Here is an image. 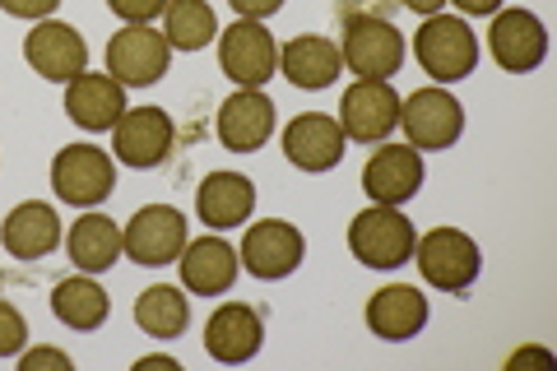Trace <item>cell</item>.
<instances>
[{"label":"cell","instance_id":"1","mask_svg":"<svg viewBox=\"0 0 557 371\" xmlns=\"http://www.w3.org/2000/svg\"><path fill=\"white\" fill-rule=\"evenodd\" d=\"M413 61L432 84H460L479 70V38L460 14H428L413 33Z\"/></svg>","mask_w":557,"mask_h":371},{"label":"cell","instance_id":"2","mask_svg":"<svg viewBox=\"0 0 557 371\" xmlns=\"http://www.w3.org/2000/svg\"><path fill=\"white\" fill-rule=\"evenodd\" d=\"M413 264L437 293H469L483 274V251L460 227H432L413 242Z\"/></svg>","mask_w":557,"mask_h":371},{"label":"cell","instance_id":"3","mask_svg":"<svg viewBox=\"0 0 557 371\" xmlns=\"http://www.w3.org/2000/svg\"><path fill=\"white\" fill-rule=\"evenodd\" d=\"M413 242H418L413 223L395 205H372L348 223V251L368 270H399V264H409Z\"/></svg>","mask_w":557,"mask_h":371},{"label":"cell","instance_id":"4","mask_svg":"<svg viewBox=\"0 0 557 371\" xmlns=\"http://www.w3.org/2000/svg\"><path fill=\"white\" fill-rule=\"evenodd\" d=\"M399 126L418 153H446L465 135V108L456 94H446V84H428L399 102Z\"/></svg>","mask_w":557,"mask_h":371},{"label":"cell","instance_id":"5","mask_svg":"<svg viewBox=\"0 0 557 371\" xmlns=\"http://www.w3.org/2000/svg\"><path fill=\"white\" fill-rule=\"evenodd\" d=\"M51 190L61 205L94 209L116 190V163L108 149L98 145H65L51 158Z\"/></svg>","mask_w":557,"mask_h":371},{"label":"cell","instance_id":"6","mask_svg":"<svg viewBox=\"0 0 557 371\" xmlns=\"http://www.w3.org/2000/svg\"><path fill=\"white\" fill-rule=\"evenodd\" d=\"M339 57L358 79H391L405 65V33L381 14H354L344 24Z\"/></svg>","mask_w":557,"mask_h":371},{"label":"cell","instance_id":"7","mask_svg":"<svg viewBox=\"0 0 557 371\" xmlns=\"http://www.w3.org/2000/svg\"><path fill=\"white\" fill-rule=\"evenodd\" d=\"M172 42L153 24H126L112 33L108 42V75L121 88H149L168 75Z\"/></svg>","mask_w":557,"mask_h":371},{"label":"cell","instance_id":"8","mask_svg":"<svg viewBox=\"0 0 557 371\" xmlns=\"http://www.w3.org/2000/svg\"><path fill=\"white\" fill-rule=\"evenodd\" d=\"M399 98L391 79H358L339 98V126L354 145H386V135L399 126Z\"/></svg>","mask_w":557,"mask_h":371},{"label":"cell","instance_id":"9","mask_svg":"<svg viewBox=\"0 0 557 371\" xmlns=\"http://www.w3.org/2000/svg\"><path fill=\"white\" fill-rule=\"evenodd\" d=\"M219 70L237 88H265L274 79V70H278L274 33L260 20L228 24V28H223V38H219Z\"/></svg>","mask_w":557,"mask_h":371},{"label":"cell","instance_id":"10","mask_svg":"<svg viewBox=\"0 0 557 371\" xmlns=\"http://www.w3.org/2000/svg\"><path fill=\"white\" fill-rule=\"evenodd\" d=\"M186 214L172 205H145L135 209V219L121 227V251H126L135 264L145 270H159V264H172L186 246Z\"/></svg>","mask_w":557,"mask_h":371},{"label":"cell","instance_id":"11","mask_svg":"<svg viewBox=\"0 0 557 371\" xmlns=\"http://www.w3.org/2000/svg\"><path fill=\"white\" fill-rule=\"evenodd\" d=\"M302 256H307V237L284 219L251 223L247 237H242V251H237V260L247 264V274H256L260 284H278V279H288L302 264Z\"/></svg>","mask_w":557,"mask_h":371},{"label":"cell","instance_id":"12","mask_svg":"<svg viewBox=\"0 0 557 371\" xmlns=\"http://www.w3.org/2000/svg\"><path fill=\"white\" fill-rule=\"evenodd\" d=\"M487 51L507 75H530L548 57V28L534 10H497L487 28Z\"/></svg>","mask_w":557,"mask_h":371},{"label":"cell","instance_id":"13","mask_svg":"<svg viewBox=\"0 0 557 371\" xmlns=\"http://www.w3.org/2000/svg\"><path fill=\"white\" fill-rule=\"evenodd\" d=\"M172 139H177V126H172V116L163 108H126L112 126V153H116V163L149 172L168 163Z\"/></svg>","mask_w":557,"mask_h":371},{"label":"cell","instance_id":"14","mask_svg":"<svg viewBox=\"0 0 557 371\" xmlns=\"http://www.w3.org/2000/svg\"><path fill=\"white\" fill-rule=\"evenodd\" d=\"M24 61L51 84H70L75 75L89 70V42L79 38L75 24L42 20V24H33V33L24 38Z\"/></svg>","mask_w":557,"mask_h":371},{"label":"cell","instance_id":"15","mask_svg":"<svg viewBox=\"0 0 557 371\" xmlns=\"http://www.w3.org/2000/svg\"><path fill=\"white\" fill-rule=\"evenodd\" d=\"M423 153H418L413 145H381L368 168H362V190H368L372 205H409L418 190H423Z\"/></svg>","mask_w":557,"mask_h":371},{"label":"cell","instance_id":"16","mask_svg":"<svg viewBox=\"0 0 557 371\" xmlns=\"http://www.w3.org/2000/svg\"><path fill=\"white\" fill-rule=\"evenodd\" d=\"M344 153H348V139H344V126L335 116H325V112H302V116H293L288 121V131H284V158L298 172H330V168H339L344 163Z\"/></svg>","mask_w":557,"mask_h":371},{"label":"cell","instance_id":"17","mask_svg":"<svg viewBox=\"0 0 557 371\" xmlns=\"http://www.w3.org/2000/svg\"><path fill=\"white\" fill-rule=\"evenodd\" d=\"M260 344H265V321H260V311L247 302H223L205 321V353L223 367L251 362L260 353Z\"/></svg>","mask_w":557,"mask_h":371},{"label":"cell","instance_id":"18","mask_svg":"<svg viewBox=\"0 0 557 371\" xmlns=\"http://www.w3.org/2000/svg\"><path fill=\"white\" fill-rule=\"evenodd\" d=\"M214 135L233 153H256L265 145L274 135V102L265 98V88H237L233 98H223L214 116Z\"/></svg>","mask_w":557,"mask_h":371},{"label":"cell","instance_id":"19","mask_svg":"<svg viewBox=\"0 0 557 371\" xmlns=\"http://www.w3.org/2000/svg\"><path fill=\"white\" fill-rule=\"evenodd\" d=\"M177 270H182V288L186 293H196V297H223V293L237 284L242 260H237V251H233L228 242L209 233V237H196V242L182 246Z\"/></svg>","mask_w":557,"mask_h":371},{"label":"cell","instance_id":"20","mask_svg":"<svg viewBox=\"0 0 557 371\" xmlns=\"http://www.w3.org/2000/svg\"><path fill=\"white\" fill-rule=\"evenodd\" d=\"M121 112H126V88H121L112 75H94V70H84L65 84V116L75 121L79 131H112Z\"/></svg>","mask_w":557,"mask_h":371},{"label":"cell","instance_id":"21","mask_svg":"<svg viewBox=\"0 0 557 371\" xmlns=\"http://www.w3.org/2000/svg\"><path fill=\"white\" fill-rule=\"evenodd\" d=\"M428 325V297L413 284H386L368 302V330L386 344H409Z\"/></svg>","mask_w":557,"mask_h":371},{"label":"cell","instance_id":"22","mask_svg":"<svg viewBox=\"0 0 557 371\" xmlns=\"http://www.w3.org/2000/svg\"><path fill=\"white\" fill-rule=\"evenodd\" d=\"M256 209V186L251 176L242 172H209L200 190H196V214L205 227L214 233H228V227H242Z\"/></svg>","mask_w":557,"mask_h":371},{"label":"cell","instance_id":"23","mask_svg":"<svg viewBox=\"0 0 557 371\" xmlns=\"http://www.w3.org/2000/svg\"><path fill=\"white\" fill-rule=\"evenodd\" d=\"M0 246L14 260H42L61 246V219L57 209L42 200H24L5 214V227H0Z\"/></svg>","mask_w":557,"mask_h":371},{"label":"cell","instance_id":"24","mask_svg":"<svg viewBox=\"0 0 557 371\" xmlns=\"http://www.w3.org/2000/svg\"><path fill=\"white\" fill-rule=\"evenodd\" d=\"M344 70V57L339 47L321 38V33H302V38H293L284 51H278V75H284L293 88H307V94H321L339 79Z\"/></svg>","mask_w":557,"mask_h":371},{"label":"cell","instance_id":"25","mask_svg":"<svg viewBox=\"0 0 557 371\" xmlns=\"http://www.w3.org/2000/svg\"><path fill=\"white\" fill-rule=\"evenodd\" d=\"M51 316H57L65 330L89 334V330L108 325L112 302H108V293L98 288L94 274H70V279H61V284L51 288Z\"/></svg>","mask_w":557,"mask_h":371},{"label":"cell","instance_id":"26","mask_svg":"<svg viewBox=\"0 0 557 371\" xmlns=\"http://www.w3.org/2000/svg\"><path fill=\"white\" fill-rule=\"evenodd\" d=\"M65 251H70V260H75L79 274H108L112 264L126 256L121 251V227L108 214L75 219V227H70V237H65Z\"/></svg>","mask_w":557,"mask_h":371},{"label":"cell","instance_id":"27","mask_svg":"<svg viewBox=\"0 0 557 371\" xmlns=\"http://www.w3.org/2000/svg\"><path fill=\"white\" fill-rule=\"evenodd\" d=\"M135 325L149 334V339H182L190 325V302L186 288L172 284H153L135 297Z\"/></svg>","mask_w":557,"mask_h":371},{"label":"cell","instance_id":"28","mask_svg":"<svg viewBox=\"0 0 557 371\" xmlns=\"http://www.w3.org/2000/svg\"><path fill=\"white\" fill-rule=\"evenodd\" d=\"M163 38L172 51H200L219 38V14L209 0H168L163 10Z\"/></svg>","mask_w":557,"mask_h":371},{"label":"cell","instance_id":"29","mask_svg":"<svg viewBox=\"0 0 557 371\" xmlns=\"http://www.w3.org/2000/svg\"><path fill=\"white\" fill-rule=\"evenodd\" d=\"M24 344H28V321H24V311L0 297V358H20Z\"/></svg>","mask_w":557,"mask_h":371},{"label":"cell","instance_id":"30","mask_svg":"<svg viewBox=\"0 0 557 371\" xmlns=\"http://www.w3.org/2000/svg\"><path fill=\"white\" fill-rule=\"evenodd\" d=\"M108 10L126 24H153L168 10V0H108Z\"/></svg>","mask_w":557,"mask_h":371},{"label":"cell","instance_id":"31","mask_svg":"<svg viewBox=\"0 0 557 371\" xmlns=\"http://www.w3.org/2000/svg\"><path fill=\"white\" fill-rule=\"evenodd\" d=\"M0 10L10 14V20H28V24H42L51 14L61 10V0H0Z\"/></svg>","mask_w":557,"mask_h":371},{"label":"cell","instance_id":"32","mask_svg":"<svg viewBox=\"0 0 557 371\" xmlns=\"http://www.w3.org/2000/svg\"><path fill=\"white\" fill-rule=\"evenodd\" d=\"M42 367L70 371L75 362H70V353H61V348H28V353H20V371H42Z\"/></svg>","mask_w":557,"mask_h":371},{"label":"cell","instance_id":"33","mask_svg":"<svg viewBox=\"0 0 557 371\" xmlns=\"http://www.w3.org/2000/svg\"><path fill=\"white\" fill-rule=\"evenodd\" d=\"M228 5L242 14V20H260V24H265L270 14L284 10V0H228Z\"/></svg>","mask_w":557,"mask_h":371},{"label":"cell","instance_id":"34","mask_svg":"<svg viewBox=\"0 0 557 371\" xmlns=\"http://www.w3.org/2000/svg\"><path fill=\"white\" fill-rule=\"evenodd\" d=\"M465 20H483V14H497L502 10V0H450Z\"/></svg>","mask_w":557,"mask_h":371},{"label":"cell","instance_id":"35","mask_svg":"<svg viewBox=\"0 0 557 371\" xmlns=\"http://www.w3.org/2000/svg\"><path fill=\"white\" fill-rule=\"evenodd\" d=\"M399 5L413 10V14H423V20H428V14H442L446 0H399Z\"/></svg>","mask_w":557,"mask_h":371},{"label":"cell","instance_id":"36","mask_svg":"<svg viewBox=\"0 0 557 371\" xmlns=\"http://www.w3.org/2000/svg\"><path fill=\"white\" fill-rule=\"evenodd\" d=\"M149 367H168V371H177L182 362H177V358H168V353H153V358H139V362H135V371H149Z\"/></svg>","mask_w":557,"mask_h":371}]
</instances>
